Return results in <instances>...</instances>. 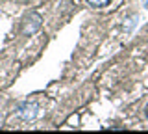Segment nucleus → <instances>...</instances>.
Segmentation results:
<instances>
[{
	"label": "nucleus",
	"mask_w": 148,
	"mask_h": 134,
	"mask_svg": "<svg viewBox=\"0 0 148 134\" xmlns=\"http://www.w3.org/2000/svg\"><path fill=\"white\" fill-rule=\"evenodd\" d=\"M41 26H43V17H41L39 13L32 11L30 15H26V19L22 21V34L24 35H34L35 32L41 30Z\"/></svg>",
	"instance_id": "obj_1"
},
{
	"label": "nucleus",
	"mask_w": 148,
	"mask_h": 134,
	"mask_svg": "<svg viewBox=\"0 0 148 134\" xmlns=\"http://www.w3.org/2000/svg\"><path fill=\"white\" fill-rule=\"evenodd\" d=\"M143 8H145V10L148 11V0H143Z\"/></svg>",
	"instance_id": "obj_3"
},
{
	"label": "nucleus",
	"mask_w": 148,
	"mask_h": 134,
	"mask_svg": "<svg viewBox=\"0 0 148 134\" xmlns=\"http://www.w3.org/2000/svg\"><path fill=\"white\" fill-rule=\"evenodd\" d=\"M146 117H148V106H146Z\"/></svg>",
	"instance_id": "obj_5"
},
{
	"label": "nucleus",
	"mask_w": 148,
	"mask_h": 134,
	"mask_svg": "<svg viewBox=\"0 0 148 134\" xmlns=\"http://www.w3.org/2000/svg\"><path fill=\"white\" fill-rule=\"evenodd\" d=\"M111 2V0H87V4L92 8H104V6H108V4Z\"/></svg>",
	"instance_id": "obj_2"
},
{
	"label": "nucleus",
	"mask_w": 148,
	"mask_h": 134,
	"mask_svg": "<svg viewBox=\"0 0 148 134\" xmlns=\"http://www.w3.org/2000/svg\"><path fill=\"white\" fill-rule=\"evenodd\" d=\"M15 2H28V0H15Z\"/></svg>",
	"instance_id": "obj_4"
}]
</instances>
